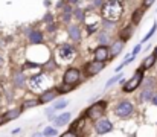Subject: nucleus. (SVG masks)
<instances>
[{
    "label": "nucleus",
    "instance_id": "nucleus-1",
    "mask_svg": "<svg viewBox=\"0 0 157 137\" xmlns=\"http://www.w3.org/2000/svg\"><path fill=\"white\" fill-rule=\"evenodd\" d=\"M122 12H124V6L117 0H111L102 6V15L105 20H110V21H117Z\"/></svg>",
    "mask_w": 157,
    "mask_h": 137
},
{
    "label": "nucleus",
    "instance_id": "nucleus-37",
    "mask_svg": "<svg viewBox=\"0 0 157 137\" xmlns=\"http://www.w3.org/2000/svg\"><path fill=\"white\" fill-rule=\"evenodd\" d=\"M0 67H2V58H0Z\"/></svg>",
    "mask_w": 157,
    "mask_h": 137
},
{
    "label": "nucleus",
    "instance_id": "nucleus-35",
    "mask_svg": "<svg viewBox=\"0 0 157 137\" xmlns=\"http://www.w3.org/2000/svg\"><path fill=\"white\" fill-rule=\"evenodd\" d=\"M8 119H6V116H3V117H0V124H5Z\"/></svg>",
    "mask_w": 157,
    "mask_h": 137
},
{
    "label": "nucleus",
    "instance_id": "nucleus-31",
    "mask_svg": "<svg viewBox=\"0 0 157 137\" xmlns=\"http://www.w3.org/2000/svg\"><path fill=\"white\" fill-rule=\"evenodd\" d=\"M154 3V0H144V6L145 8H148V6H151Z\"/></svg>",
    "mask_w": 157,
    "mask_h": 137
},
{
    "label": "nucleus",
    "instance_id": "nucleus-16",
    "mask_svg": "<svg viewBox=\"0 0 157 137\" xmlns=\"http://www.w3.org/2000/svg\"><path fill=\"white\" fill-rule=\"evenodd\" d=\"M122 47H124L122 40H117V41H114V43H113V46H111V56H116V55H119V52L122 50Z\"/></svg>",
    "mask_w": 157,
    "mask_h": 137
},
{
    "label": "nucleus",
    "instance_id": "nucleus-32",
    "mask_svg": "<svg viewBox=\"0 0 157 137\" xmlns=\"http://www.w3.org/2000/svg\"><path fill=\"white\" fill-rule=\"evenodd\" d=\"M44 20H46L48 23H49V21L52 23V14H46V17H44Z\"/></svg>",
    "mask_w": 157,
    "mask_h": 137
},
{
    "label": "nucleus",
    "instance_id": "nucleus-34",
    "mask_svg": "<svg viewBox=\"0 0 157 137\" xmlns=\"http://www.w3.org/2000/svg\"><path fill=\"white\" fill-rule=\"evenodd\" d=\"M151 101H153V104L157 107V94H154V96H153V99H151Z\"/></svg>",
    "mask_w": 157,
    "mask_h": 137
},
{
    "label": "nucleus",
    "instance_id": "nucleus-25",
    "mask_svg": "<svg viewBox=\"0 0 157 137\" xmlns=\"http://www.w3.org/2000/svg\"><path fill=\"white\" fill-rule=\"evenodd\" d=\"M35 105H38V101H26L23 104V108H31V107H35Z\"/></svg>",
    "mask_w": 157,
    "mask_h": 137
},
{
    "label": "nucleus",
    "instance_id": "nucleus-6",
    "mask_svg": "<svg viewBox=\"0 0 157 137\" xmlns=\"http://www.w3.org/2000/svg\"><path fill=\"white\" fill-rule=\"evenodd\" d=\"M78 79H79V72L76 70V69H67L66 70V73H64V82L66 84H76L78 82Z\"/></svg>",
    "mask_w": 157,
    "mask_h": 137
},
{
    "label": "nucleus",
    "instance_id": "nucleus-17",
    "mask_svg": "<svg viewBox=\"0 0 157 137\" xmlns=\"http://www.w3.org/2000/svg\"><path fill=\"white\" fill-rule=\"evenodd\" d=\"M156 55L153 53V55H150L148 58H145V61H144V64H142V69H151L153 66H154V63H156Z\"/></svg>",
    "mask_w": 157,
    "mask_h": 137
},
{
    "label": "nucleus",
    "instance_id": "nucleus-26",
    "mask_svg": "<svg viewBox=\"0 0 157 137\" xmlns=\"http://www.w3.org/2000/svg\"><path fill=\"white\" fill-rule=\"evenodd\" d=\"M121 37H122L124 40H127L128 37H131V28H125V31L121 34Z\"/></svg>",
    "mask_w": 157,
    "mask_h": 137
},
{
    "label": "nucleus",
    "instance_id": "nucleus-4",
    "mask_svg": "<svg viewBox=\"0 0 157 137\" xmlns=\"http://www.w3.org/2000/svg\"><path fill=\"white\" fill-rule=\"evenodd\" d=\"M104 110H105V102H96L87 110V116L90 119H98L99 116L104 114Z\"/></svg>",
    "mask_w": 157,
    "mask_h": 137
},
{
    "label": "nucleus",
    "instance_id": "nucleus-5",
    "mask_svg": "<svg viewBox=\"0 0 157 137\" xmlns=\"http://www.w3.org/2000/svg\"><path fill=\"white\" fill-rule=\"evenodd\" d=\"M75 56V49L70 44H63L59 47V58L63 61H70Z\"/></svg>",
    "mask_w": 157,
    "mask_h": 137
},
{
    "label": "nucleus",
    "instance_id": "nucleus-2",
    "mask_svg": "<svg viewBox=\"0 0 157 137\" xmlns=\"http://www.w3.org/2000/svg\"><path fill=\"white\" fill-rule=\"evenodd\" d=\"M140 82H142V70H137V72L134 73V76L125 84L124 91H125V93H131V91H134L139 86H140Z\"/></svg>",
    "mask_w": 157,
    "mask_h": 137
},
{
    "label": "nucleus",
    "instance_id": "nucleus-10",
    "mask_svg": "<svg viewBox=\"0 0 157 137\" xmlns=\"http://www.w3.org/2000/svg\"><path fill=\"white\" fill-rule=\"evenodd\" d=\"M108 55H110V50L105 46H101L95 50V59H98V61H105L108 58Z\"/></svg>",
    "mask_w": 157,
    "mask_h": 137
},
{
    "label": "nucleus",
    "instance_id": "nucleus-3",
    "mask_svg": "<svg viewBox=\"0 0 157 137\" xmlns=\"http://www.w3.org/2000/svg\"><path fill=\"white\" fill-rule=\"evenodd\" d=\"M133 113V104L130 101H122L121 104H117L116 107V114L119 117H128Z\"/></svg>",
    "mask_w": 157,
    "mask_h": 137
},
{
    "label": "nucleus",
    "instance_id": "nucleus-24",
    "mask_svg": "<svg viewBox=\"0 0 157 137\" xmlns=\"http://www.w3.org/2000/svg\"><path fill=\"white\" fill-rule=\"evenodd\" d=\"M73 15H75L78 20H84V11H81V9H75V11H73Z\"/></svg>",
    "mask_w": 157,
    "mask_h": 137
},
{
    "label": "nucleus",
    "instance_id": "nucleus-7",
    "mask_svg": "<svg viewBox=\"0 0 157 137\" xmlns=\"http://www.w3.org/2000/svg\"><path fill=\"white\" fill-rule=\"evenodd\" d=\"M29 87L35 91H43L44 90V76H43V75L34 76V78L29 81Z\"/></svg>",
    "mask_w": 157,
    "mask_h": 137
},
{
    "label": "nucleus",
    "instance_id": "nucleus-12",
    "mask_svg": "<svg viewBox=\"0 0 157 137\" xmlns=\"http://www.w3.org/2000/svg\"><path fill=\"white\" fill-rule=\"evenodd\" d=\"M69 35H70V38H72V40L79 41V40H81V32H79V28H78V26H75V25L69 26Z\"/></svg>",
    "mask_w": 157,
    "mask_h": 137
},
{
    "label": "nucleus",
    "instance_id": "nucleus-30",
    "mask_svg": "<svg viewBox=\"0 0 157 137\" xmlns=\"http://www.w3.org/2000/svg\"><path fill=\"white\" fill-rule=\"evenodd\" d=\"M102 3H104L102 0H93V6H95V8H101Z\"/></svg>",
    "mask_w": 157,
    "mask_h": 137
},
{
    "label": "nucleus",
    "instance_id": "nucleus-11",
    "mask_svg": "<svg viewBox=\"0 0 157 137\" xmlns=\"http://www.w3.org/2000/svg\"><path fill=\"white\" fill-rule=\"evenodd\" d=\"M69 120H70V113H63V114H59V116L53 117V122H55V125H56V127L66 125Z\"/></svg>",
    "mask_w": 157,
    "mask_h": 137
},
{
    "label": "nucleus",
    "instance_id": "nucleus-9",
    "mask_svg": "<svg viewBox=\"0 0 157 137\" xmlns=\"http://www.w3.org/2000/svg\"><path fill=\"white\" fill-rule=\"evenodd\" d=\"M95 128H96V133H98V134H105V133L111 131L113 125H111V122H110V120H107V119H102V120L96 122Z\"/></svg>",
    "mask_w": 157,
    "mask_h": 137
},
{
    "label": "nucleus",
    "instance_id": "nucleus-23",
    "mask_svg": "<svg viewBox=\"0 0 157 137\" xmlns=\"http://www.w3.org/2000/svg\"><path fill=\"white\" fill-rule=\"evenodd\" d=\"M67 104H69V102H67L66 99H63V101H58V102L53 105V108H55V110H61V108L67 107Z\"/></svg>",
    "mask_w": 157,
    "mask_h": 137
},
{
    "label": "nucleus",
    "instance_id": "nucleus-15",
    "mask_svg": "<svg viewBox=\"0 0 157 137\" xmlns=\"http://www.w3.org/2000/svg\"><path fill=\"white\" fill-rule=\"evenodd\" d=\"M55 96H56V90H49V91H44L41 96H40V102H49V101H52L55 99Z\"/></svg>",
    "mask_w": 157,
    "mask_h": 137
},
{
    "label": "nucleus",
    "instance_id": "nucleus-8",
    "mask_svg": "<svg viewBox=\"0 0 157 137\" xmlns=\"http://www.w3.org/2000/svg\"><path fill=\"white\" fill-rule=\"evenodd\" d=\"M102 69H104V63L95 59L93 63H90V64L86 67V73H87V75H96V73H99Z\"/></svg>",
    "mask_w": 157,
    "mask_h": 137
},
{
    "label": "nucleus",
    "instance_id": "nucleus-28",
    "mask_svg": "<svg viewBox=\"0 0 157 137\" xmlns=\"http://www.w3.org/2000/svg\"><path fill=\"white\" fill-rule=\"evenodd\" d=\"M117 79H121V76H114V78H111V79H110V81L107 82V87H110V86H113V84H114V82H116Z\"/></svg>",
    "mask_w": 157,
    "mask_h": 137
},
{
    "label": "nucleus",
    "instance_id": "nucleus-27",
    "mask_svg": "<svg viewBox=\"0 0 157 137\" xmlns=\"http://www.w3.org/2000/svg\"><path fill=\"white\" fill-rule=\"evenodd\" d=\"M43 134H44V136H56V131H55L53 128H46Z\"/></svg>",
    "mask_w": 157,
    "mask_h": 137
},
{
    "label": "nucleus",
    "instance_id": "nucleus-29",
    "mask_svg": "<svg viewBox=\"0 0 157 137\" xmlns=\"http://www.w3.org/2000/svg\"><path fill=\"white\" fill-rule=\"evenodd\" d=\"M140 47H142L140 44H139V46H136V47H134V50H133V53H131V56H133V58H134V56H136V55H137V53L140 52Z\"/></svg>",
    "mask_w": 157,
    "mask_h": 137
},
{
    "label": "nucleus",
    "instance_id": "nucleus-21",
    "mask_svg": "<svg viewBox=\"0 0 157 137\" xmlns=\"http://www.w3.org/2000/svg\"><path fill=\"white\" fill-rule=\"evenodd\" d=\"M18 114H20V110H14V111H9V113H6L5 116H6V119H8V120H11V119H15V117H18Z\"/></svg>",
    "mask_w": 157,
    "mask_h": 137
},
{
    "label": "nucleus",
    "instance_id": "nucleus-20",
    "mask_svg": "<svg viewBox=\"0 0 157 137\" xmlns=\"http://www.w3.org/2000/svg\"><path fill=\"white\" fill-rule=\"evenodd\" d=\"M156 31H157V25H156V23H154V25H153V28H151V31H150V32H148V34L145 35V38L142 40V43H145L147 40H150V38H151V37L154 35V32H156Z\"/></svg>",
    "mask_w": 157,
    "mask_h": 137
},
{
    "label": "nucleus",
    "instance_id": "nucleus-36",
    "mask_svg": "<svg viewBox=\"0 0 157 137\" xmlns=\"http://www.w3.org/2000/svg\"><path fill=\"white\" fill-rule=\"evenodd\" d=\"M154 55H156V56H157V47H156V50H154Z\"/></svg>",
    "mask_w": 157,
    "mask_h": 137
},
{
    "label": "nucleus",
    "instance_id": "nucleus-14",
    "mask_svg": "<svg viewBox=\"0 0 157 137\" xmlns=\"http://www.w3.org/2000/svg\"><path fill=\"white\" fill-rule=\"evenodd\" d=\"M12 82H14V86H15V87H23V86H25V76H23V73H21V72L14 73Z\"/></svg>",
    "mask_w": 157,
    "mask_h": 137
},
{
    "label": "nucleus",
    "instance_id": "nucleus-13",
    "mask_svg": "<svg viewBox=\"0 0 157 137\" xmlns=\"http://www.w3.org/2000/svg\"><path fill=\"white\" fill-rule=\"evenodd\" d=\"M29 40H31V43L38 44V43L43 41V35H41L40 31H32V32H29Z\"/></svg>",
    "mask_w": 157,
    "mask_h": 137
},
{
    "label": "nucleus",
    "instance_id": "nucleus-19",
    "mask_svg": "<svg viewBox=\"0 0 157 137\" xmlns=\"http://www.w3.org/2000/svg\"><path fill=\"white\" fill-rule=\"evenodd\" d=\"M140 97H142V101H150V99H153V90H151V89H145Z\"/></svg>",
    "mask_w": 157,
    "mask_h": 137
},
{
    "label": "nucleus",
    "instance_id": "nucleus-22",
    "mask_svg": "<svg viewBox=\"0 0 157 137\" xmlns=\"http://www.w3.org/2000/svg\"><path fill=\"white\" fill-rule=\"evenodd\" d=\"M140 17H142V9H137L134 14H133V23H139L140 21Z\"/></svg>",
    "mask_w": 157,
    "mask_h": 137
},
{
    "label": "nucleus",
    "instance_id": "nucleus-18",
    "mask_svg": "<svg viewBox=\"0 0 157 137\" xmlns=\"http://www.w3.org/2000/svg\"><path fill=\"white\" fill-rule=\"evenodd\" d=\"M70 15H72V8L67 5V6L64 8V12H63V20L67 23V21L70 20Z\"/></svg>",
    "mask_w": 157,
    "mask_h": 137
},
{
    "label": "nucleus",
    "instance_id": "nucleus-33",
    "mask_svg": "<svg viewBox=\"0 0 157 137\" xmlns=\"http://www.w3.org/2000/svg\"><path fill=\"white\" fill-rule=\"evenodd\" d=\"M99 40H101V41H107V40H108V38H107V35H104V34H101V35H99Z\"/></svg>",
    "mask_w": 157,
    "mask_h": 137
}]
</instances>
